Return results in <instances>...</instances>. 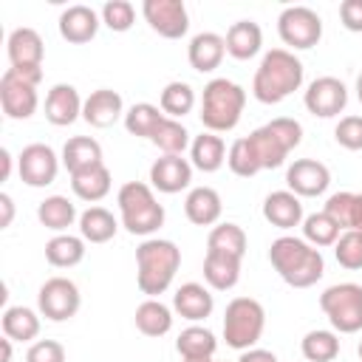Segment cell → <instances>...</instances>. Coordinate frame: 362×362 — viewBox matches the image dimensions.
<instances>
[{
	"label": "cell",
	"mask_w": 362,
	"mask_h": 362,
	"mask_svg": "<svg viewBox=\"0 0 362 362\" xmlns=\"http://www.w3.org/2000/svg\"><path fill=\"white\" fill-rule=\"evenodd\" d=\"M303 62L294 57L288 48H272L263 54L255 79H252V93L263 105H277L303 85Z\"/></svg>",
	"instance_id": "obj_1"
},
{
	"label": "cell",
	"mask_w": 362,
	"mask_h": 362,
	"mask_svg": "<svg viewBox=\"0 0 362 362\" xmlns=\"http://www.w3.org/2000/svg\"><path fill=\"white\" fill-rule=\"evenodd\" d=\"M269 260H272L274 272L291 288H308L325 274V260H322L320 249H314L308 240L294 238V235H283V238L272 240Z\"/></svg>",
	"instance_id": "obj_2"
},
{
	"label": "cell",
	"mask_w": 362,
	"mask_h": 362,
	"mask_svg": "<svg viewBox=\"0 0 362 362\" xmlns=\"http://www.w3.org/2000/svg\"><path fill=\"white\" fill-rule=\"evenodd\" d=\"M181 266V249L164 238H147L136 246V283L147 297H158L170 288Z\"/></svg>",
	"instance_id": "obj_3"
},
{
	"label": "cell",
	"mask_w": 362,
	"mask_h": 362,
	"mask_svg": "<svg viewBox=\"0 0 362 362\" xmlns=\"http://www.w3.org/2000/svg\"><path fill=\"white\" fill-rule=\"evenodd\" d=\"M249 153H252V161L260 170H274L286 161V156L303 141V124L297 119H288V116H277L272 119L269 124L252 130L249 136H243Z\"/></svg>",
	"instance_id": "obj_4"
},
{
	"label": "cell",
	"mask_w": 362,
	"mask_h": 362,
	"mask_svg": "<svg viewBox=\"0 0 362 362\" xmlns=\"http://www.w3.org/2000/svg\"><path fill=\"white\" fill-rule=\"evenodd\" d=\"M243 105H246V90L238 82H232L226 76H218V79H209L204 85L198 116H201V122L209 133H226V130L238 127Z\"/></svg>",
	"instance_id": "obj_5"
},
{
	"label": "cell",
	"mask_w": 362,
	"mask_h": 362,
	"mask_svg": "<svg viewBox=\"0 0 362 362\" xmlns=\"http://www.w3.org/2000/svg\"><path fill=\"white\" fill-rule=\"evenodd\" d=\"M119 212H122V226L130 235H153L161 229L164 223V206L156 201L153 189L144 181H127L122 184L119 195H116Z\"/></svg>",
	"instance_id": "obj_6"
},
{
	"label": "cell",
	"mask_w": 362,
	"mask_h": 362,
	"mask_svg": "<svg viewBox=\"0 0 362 362\" xmlns=\"http://www.w3.org/2000/svg\"><path fill=\"white\" fill-rule=\"evenodd\" d=\"M266 328V311L255 297H235L223 311V339L235 351L257 345Z\"/></svg>",
	"instance_id": "obj_7"
},
{
	"label": "cell",
	"mask_w": 362,
	"mask_h": 362,
	"mask_svg": "<svg viewBox=\"0 0 362 362\" xmlns=\"http://www.w3.org/2000/svg\"><path fill=\"white\" fill-rule=\"evenodd\" d=\"M320 308L339 334L362 331V286L359 283H334L320 294Z\"/></svg>",
	"instance_id": "obj_8"
},
{
	"label": "cell",
	"mask_w": 362,
	"mask_h": 362,
	"mask_svg": "<svg viewBox=\"0 0 362 362\" xmlns=\"http://www.w3.org/2000/svg\"><path fill=\"white\" fill-rule=\"evenodd\" d=\"M277 34H280V40L286 45L305 51V48H314L320 42V37H322V20L308 6H288L277 17Z\"/></svg>",
	"instance_id": "obj_9"
},
{
	"label": "cell",
	"mask_w": 362,
	"mask_h": 362,
	"mask_svg": "<svg viewBox=\"0 0 362 362\" xmlns=\"http://www.w3.org/2000/svg\"><path fill=\"white\" fill-rule=\"evenodd\" d=\"M79 305H82V294L76 283L68 277H48L37 291V308L51 322H65L76 317Z\"/></svg>",
	"instance_id": "obj_10"
},
{
	"label": "cell",
	"mask_w": 362,
	"mask_h": 362,
	"mask_svg": "<svg viewBox=\"0 0 362 362\" xmlns=\"http://www.w3.org/2000/svg\"><path fill=\"white\" fill-rule=\"evenodd\" d=\"M17 173L28 187H48L59 173V158L48 144L34 141V144H25L23 153L17 156Z\"/></svg>",
	"instance_id": "obj_11"
},
{
	"label": "cell",
	"mask_w": 362,
	"mask_h": 362,
	"mask_svg": "<svg viewBox=\"0 0 362 362\" xmlns=\"http://www.w3.org/2000/svg\"><path fill=\"white\" fill-rule=\"evenodd\" d=\"M141 14L150 28L167 40H181L189 28V14L181 0H144Z\"/></svg>",
	"instance_id": "obj_12"
},
{
	"label": "cell",
	"mask_w": 362,
	"mask_h": 362,
	"mask_svg": "<svg viewBox=\"0 0 362 362\" xmlns=\"http://www.w3.org/2000/svg\"><path fill=\"white\" fill-rule=\"evenodd\" d=\"M37 85L17 76L11 68L0 76V105L8 119H31L37 110Z\"/></svg>",
	"instance_id": "obj_13"
},
{
	"label": "cell",
	"mask_w": 362,
	"mask_h": 362,
	"mask_svg": "<svg viewBox=\"0 0 362 362\" xmlns=\"http://www.w3.org/2000/svg\"><path fill=\"white\" fill-rule=\"evenodd\" d=\"M308 113L320 116V119H331V116H339L348 105V88L337 79V76H317L305 96H303Z\"/></svg>",
	"instance_id": "obj_14"
},
{
	"label": "cell",
	"mask_w": 362,
	"mask_h": 362,
	"mask_svg": "<svg viewBox=\"0 0 362 362\" xmlns=\"http://www.w3.org/2000/svg\"><path fill=\"white\" fill-rule=\"evenodd\" d=\"M286 184L297 198H317L328 189L331 184V173L322 161L317 158H297L288 170H286Z\"/></svg>",
	"instance_id": "obj_15"
},
{
	"label": "cell",
	"mask_w": 362,
	"mask_h": 362,
	"mask_svg": "<svg viewBox=\"0 0 362 362\" xmlns=\"http://www.w3.org/2000/svg\"><path fill=\"white\" fill-rule=\"evenodd\" d=\"M189 181H192V161H187L184 156H161L150 167V184L158 192L175 195L187 189Z\"/></svg>",
	"instance_id": "obj_16"
},
{
	"label": "cell",
	"mask_w": 362,
	"mask_h": 362,
	"mask_svg": "<svg viewBox=\"0 0 362 362\" xmlns=\"http://www.w3.org/2000/svg\"><path fill=\"white\" fill-rule=\"evenodd\" d=\"M6 51H8L11 68H42L45 45H42V37H40L34 28H28V25L14 28V31L8 34Z\"/></svg>",
	"instance_id": "obj_17"
},
{
	"label": "cell",
	"mask_w": 362,
	"mask_h": 362,
	"mask_svg": "<svg viewBox=\"0 0 362 362\" xmlns=\"http://www.w3.org/2000/svg\"><path fill=\"white\" fill-rule=\"evenodd\" d=\"M82 99H79V90L74 85H54L45 96V119L57 127H65V124H74L79 116H82Z\"/></svg>",
	"instance_id": "obj_18"
},
{
	"label": "cell",
	"mask_w": 362,
	"mask_h": 362,
	"mask_svg": "<svg viewBox=\"0 0 362 362\" xmlns=\"http://www.w3.org/2000/svg\"><path fill=\"white\" fill-rule=\"evenodd\" d=\"M124 116V102L116 90L110 88H99L93 90L85 105H82V119L90 124V127H110L116 124L119 119Z\"/></svg>",
	"instance_id": "obj_19"
},
{
	"label": "cell",
	"mask_w": 362,
	"mask_h": 362,
	"mask_svg": "<svg viewBox=\"0 0 362 362\" xmlns=\"http://www.w3.org/2000/svg\"><path fill=\"white\" fill-rule=\"evenodd\" d=\"M99 31V14L90 8V6H68L62 14H59V34L62 40L74 42V45H82V42H90Z\"/></svg>",
	"instance_id": "obj_20"
},
{
	"label": "cell",
	"mask_w": 362,
	"mask_h": 362,
	"mask_svg": "<svg viewBox=\"0 0 362 362\" xmlns=\"http://www.w3.org/2000/svg\"><path fill=\"white\" fill-rule=\"evenodd\" d=\"M263 218L277 229H294L303 223V204L291 189H274L263 201Z\"/></svg>",
	"instance_id": "obj_21"
},
{
	"label": "cell",
	"mask_w": 362,
	"mask_h": 362,
	"mask_svg": "<svg viewBox=\"0 0 362 362\" xmlns=\"http://www.w3.org/2000/svg\"><path fill=\"white\" fill-rule=\"evenodd\" d=\"M223 54H226V40L215 31H201L189 40V48H187V59L189 65L198 71V74H209L215 71L221 62H223Z\"/></svg>",
	"instance_id": "obj_22"
},
{
	"label": "cell",
	"mask_w": 362,
	"mask_h": 362,
	"mask_svg": "<svg viewBox=\"0 0 362 362\" xmlns=\"http://www.w3.org/2000/svg\"><path fill=\"white\" fill-rule=\"evenodd\" d=\"M184 212H187L189 223L212 226V223H218V218L223 212V201H221L218 189H212V187H192L184 198Z\"/></svg>",
	"instance_id": "obj_23"
},
{
	"label": "cell",
	"mask_w": 362,
	"mask_h": 362,
	"mask_svg": "<svg viewBox=\"0 0 362 362\" xmlns=\"http://www.w3.org/2000/svg\"><path fill=\"white\" fill-rule=\"evenodd\" d=\"M173 308H175L184 320L198 322V320H206V317L212 314L215 300H212V294H209L206 286H201V283H184V286L173 294Z\"/></svg>",
	"instance_id": "obj_24"
},
{
	"label": "cell",
	"mask_w": 362,
	"mask_h": 362,
	"mask_svg": "<svg viewBox=\"0 0 362 362\" xmlns=\"http://www.w3.org/2000/svg\"><path fill=\"white\" fill-rule=\"evenodd\" d=\"M226 54L235 59H252L263 45V31L255 20H238L226 31Z\"/></svg>",
	"instance_id": "obj_25"
},
{
	"label": "cell",
	"mask_w": 362,
	"mask_h": 362,
	"mask_svg": "<svg viewBox=\"0 0 362 362\" xmlns=\"http://www.w3.org/2000/svg\"><path fill=\"white\" fill-rule=\"evenodd\" d=\"M204 280L215 291L235 288V283L240 280V257H232V255H223V252H206V257H204Z\"/></svg>",
	"instance_id": "obj_26"
},
{
	"label": "cell",
	"mask_w": 362,
	"mask_h": 362,
	"mask_svg": "<svg viewBox=\"0 0 362 362\" xmlns=\"http://www.w3.org/2000/svg\"><path fill=\"white\" fill-rule=\"evenodd\" d=\"M62 164L65 170L74 175V173H82L93 164H102V144L90 136H74L65 141L62 147Z\"/></svg>",
	"instance_id": "obj_27"
},
{
	"label": "cell",
	"mask_w": 362,
	"mask_h": 362,
	"mask_svg": "<svg viewBox=\"0 0 362 362\" xmlns=\"http://www.w3.org/2000/svg\"><path fill=\"white\" fill-rule=\"evenodd\" d=\"M189 158H192V167L201 170V173H215L223 167L226 161V144L221 136L215 133H201L192 139L189 144Z\"/></svg>",
	"instance_id": "obj_28"
},
{
	"label": "cell",
	"mask_w": 362,
	"mask_h": 362,
	"mask_svg": "<svg viewBox=\"0 0 362 362\" xmlns=\"http://www.w3.org/2000/svg\"><path fill=\"white\" fill-rule=\"evenodd\" d=\"M71 189L82 201H90V204L102 201L110 192V170L105 164H93L82 173H74L71 175Z\"/></svg>",
	"instance_id": "obj_29"
},
{
	"label": "cell",
	"mask_w": 362,
	"mask_h": 362,
	"mask_svg": "<svg viewBox=\"0 0 362 362\" xmlns=\"http://www.w3.org/2000/svg\"><path fill=\"white\" fill-rule=\"evenodd\" d=\"M325 215L337 221L339 229L362 232V192H334L325 201Z\"/></svg>",
	"instance_id": "obj_30"
},
{
	"label": "cell",
	"mask_w": 362,
	"mask_h": 362,
	"mask_svg": "<svg viewBox=\"0 0 362 362\" xmlns=\"http://www.w3.org/2000/svg\"><path fill=\"white\" fill-rule=\"evenodd\" d=\"M136 328L144 334V337H164L170 328H173V311L156 300V297H147L139 308H136Z\"/></svg>",
	"instance_id": "obj_31"
},
{
	"label": "cell",
	"mask_w": 362,
	"mask_h": 362,
	"mask_svg": "<svg viewBox=\"0 0 362 362\" xmlns=\"http://www.w3.org/2000/svg\"><path fill=\"white\" fill-rule=\"evenodd\" d=\"M119 223L113 218V212H107L105 206H90L79 215V238L90 240V243H107L116 235Z\"/></svg>",
	"instance_id": "obj_32"
},
{
	"label": "cell",
	"mask_w": 362,
	"mask_h": 362,
	"mask_svg": "<svg viewBox=\"0 0 362 362\" xmlns=\"http://www.w3.org/2000/svg\"><path fill=\"white\" fill-rule=\"evenodd\" d=\"M3 334L14 342H31L40 334V317L25 305H8L3 311Z\"/></svg>",
	"instance_id": "obj_33"
},
{
	"label": "cell",
	"mask_w": 362,
	"mask_h": 362,
	"mask_svg": "<svg viewBox=\"0 0 362 362\" xmlns=\"http://www.w3.org/2000/svg\"><path fill=\"white\" fill-rule=\"evenodd\" d=\"M37 218L45 229L51 232H65L68 226H74L76 221V206L65 198V195H48L45 201H40L37 206Z\"/></svg>",
	"instance_id": "obj_34"
},
{
	"label": "cell",
	"mask_w": 362,
	"mask_h": 362,
	"mask_svg": "<svg viewBox=\"0 0 362 362\" xmlns=\"http://www.w3.org/2000/svg\"><path fill=\"white\" fill-rule=\"evenodd\" d=\"M85 257V238L76 235H54L45 243V260L57 269H71L76 263H82Z\"/></svg>",
	"instance_id": "obj_35"
},
{
	"label": "cell",
	"mask_w": 362,
	"mask_h": 362,
	"mask_svg": "<svg viewBox=\"0 0 362 362\" xmlns=\"http://www.w3.org/2000/svg\"><path fill=\"white\" fill-rule=\"evenodd\" d=\"M218 348V339L209 328H201V325H189L178 334L175 339V351L184 356V359H204V356H212Z\"/></svg>",
	"instance_id": "obj_36"
},
{
	"label": "cell",
	"mask_w": 362,
	"mask_h": 362,
	"mask_svg": "<svg viewBox=\"0 0 362 362\" xmlns=\"http://www.w3.org/2000/svg\"><path fill=\"white\" fill-rule=\"evenodd\" d=\"M150 141H153L164 156H181V153L192 144L187 127H184L178 119H170V116H164V119L158 122V127L153 130Z\"/></svg>",
	"instance_id": "obj_37"
},
{
	"label": "cell",
	"mask_w": 362,
	"mask_h": 362,
	"mask_svg": "<svg viewBox=\"0 0 362 362\" xmlns=\"http://www.w3.org/2000/svg\"><path fill=\"white\" fill-rule=\"evenodd\" d=\"M206 252H223V255H232V257L243 260L246 232L238 223H218V226H212V232L206 238Z\"/></svg>",
	"instance_id": "obj_38"
},
{
	"label": "cell",
	"mask_w": 362,
	"mask_h": 362,
	"mask_svg": "<svg viewBox=\"0 0 362 362\" xmlns=\"http://www.w3.org/2000/svg\"><path fill=\"white\" fill-rule=\"evenodd\" d=\"M300 351L308 362H331L337 359L339 354V337L334 331H322V328H314L303 337L300 342Z\"/></svg>",
	"instance_id": "obj_39"
},
{
	"label": "cell",
	"mask_w": 362,
	"mask_h": 362,
	"mask_svg": "<svg viewBox=\"0 0 362 362\" xmlns=\"http://www.w3.org/2000/svg\"><path fill=\"white\" fill-rule=\"evenodd\" d=\"M158 105H161V113L164 116L181 119V116H187L195 107V90L187 82H167L164 90H161Z\"/></svg>",
	"instance_id": "obj_40"
},
{
	"label": "cell",
	"mask_w": 362,
	"mask_h": 362,
	"mask_svg": "<svg viewBox=\"0 0 362 362\" xmlns=\"http://www.w3.org/2000/svg\"><path fill=\"white\" fill-rule=\"evenodd\" d=\"M161 119H164V113H161L156 105H150V102H139V105H133V107L124 113V130H127L130 136L150 139Z\"/></svg>",
	"instance_id": "obj_41"
},
{
	"label": "cell",
	"mask_w": 362,
	"mask_h": 362,
	"mask_svg": "<svg viewBox=\"0 0 362 362\" xmlns=\"http://www.w3.org/2000/svg\"><path fill=\"white\" fill-rule=\"evenodd\" d=\"M342 235V229L337 226V221L325 212H314L308 218H303V238L317 249V246H334L337 238Z\"/></svg>",
	"instance_id": "obj_42"
},
{
	"label": "cell",
	"mask_w": 362,
	"mask_h": 362,
	"mask_svg": "<svg viewBox=\"0 0 362 362\" xmlns=\"http://www.w3.org/2000/svg\"><path fill=\"white\" fill-rule=\"evenodd\" d=\"M334 255L342 269H351V272L362 269V232L345 229L334 243Z\"/></svg>",
	"instance_id": "obj_43"
},
{
	"label": "cell",
	"mask_w": 362,
	"mask_h": 362,
	"mask_svg": "<svg viewBox=\"0 0 362 362\" xmlns=\"http://www.w3.org/2000/svg\"><path fill=\"white\" fill-rule=\"evenodd\" d=\"M133 20H136V8L127 0H107L102 6V23L110 31H127L133 25Z\"/></svg>",
	"instance_id": "obj_44"
},
{
	"label": "cell",
	"mask_w": 362,
	"mask_h": 362,
	"mask_svg": "<svg viewBox=\"0 0 362 362\" xmlns=\"http://www.w3.org/2000/svg\"><path fill=\"white\" fill-rule=\"evenodd\" d=\"M334 139L345 150H362V116H342L334 127Z\"/></svg>",
	"instance_id": "obj_45"
},
{
	"label": "cell",
	"mask_w": 362,
	"mask_h": 362,
	"mask_svg": "<svg viewBox=\"0 0 362 362\" xmlns=\"http://www.w3.org/2000/svg\"><path fill=\"white\" fill-rule=\"evenodd\" d=\"M25 362H65V348L57 339H37L25 351Z\"/></svg>",
	"instance_id": "obj_46"
},
{
	"label": "cell",
	"mask_w": 362,
	"mask_h": 362,
	"mask_svg": "<svg viewBox=\"0 0 362 362\" xmlns=\"http://www.w3.org/2000/svg\"><path fill=\"white\" fill-rule=\"evenodd\" d=\"M339 20L348 31H362V0H342Z\"/></svg>",
	"instance_id": "obj_47"
},
{
	"label": "cell",
	"mask_w": 362,
	"mask_h": 362,
	"mask_svg": "<svg viewBox=\"0 0 362 362\" xmlns=\"http://www.w3.org/2000/svg\"><path fill=\"white\" fill-rule=\"evenodd\" d=\"M238 362H277V356L272 351H266V348H249V351L240 354Z\"/></svg>",
	"instance_id": "obj_48"
},
{
	"label": "cell",
	"mask_w": 362,
	"mask_h": 362,
	"mask_svg": "<svg viewBox=\"0 0 362 362\" xmlns=\"http://www.w3.org/2000/svg\"><path fill=\"white\" fill-rule=\"evenodd\" d=\"M0 209H3V218H0V226L6 229V226H11V218H14V201H11V195H0Z\"/></svg>",
	"instance_id": "obj_49"
},
{
	"label": "cell",
	"mask_w": 362,
	"mask_h": 362,
	"mask_svg": "<svg viewBox=\"0 0 362 362\" xmlns=\"http://www.w3.org/2000/svg\"><path fill=\"white\" fill-rule=\"evenodd\" d=\"M0 164H3V181L11 175V153L8 150H0Z\"/></svg>",
	"instance_id": "obj_50"
},
{
	"label": "cell",
	"mask_w": 362,
	"mask_h": 362,
	"mask_svg": "<svg viewBox=\"0 0 362 362\" xmlns=\"http://www.w3.org/2000/svg\"><path fill=\"white\" fill-rule=\"evenodd\" d=\"M11 342H14V339H8V337L0 339V345H3V356H0V362H11Z\"/></svg>",
	"instance_id": "obj_51"
},
{
	"label": "cell",
	"mask_w": 362,
	"mask_h": 362,
	"mask_svg": "<svg viewBox=\"0 0 362 362\" xmlns=\"http://www.w3.org/2000/svg\"><path fill=\"white\" fill-rule=\"evenodd\" d=\"M356 99H359V102H362V74H359V76H356Z\"/></svg>",
	"instance_id": "obj_52"
},
{
	"label": "cell",
	"mask_w": 362,
	"mask_h": 362,
	"mask_svg": "<svg viewBox=\"0 0 362 362\" xmlns=\"http://www.w3.org/2000/svg\"><path fill=\"white\" fill-rule=\"evenodd\" d=\"M184 362H215L212 356H204V359H184Z\"/></svg>",
	"instance_id": "obj_53"
},
{
	"label": "cell",
	"mask_w": 362,
	"mask_h": 362,
	"mask_svg": "<svg viewBox=\"0 0 362 362\" xmlns=\"http://www.w3.org/2000/svg\"><path fill=\"white\" fill-rule=\"evenodd\" d=\"M359 359H362V342H359Z\"/></svg>",
	"instance_id": "obj_54"
}]
</instances>
